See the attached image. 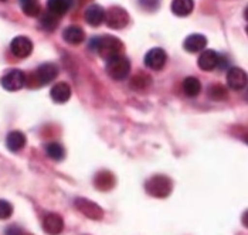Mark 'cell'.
<instances>
[{"label":"cell","instance_id":"obj_1","mask_svg":"<svg viewBox=\"0 0 248 235\" xmlns=\"http://www.w3.org/2000/svg\"><path fill=\"white\" fill-rule=\"evenodd\" d=\"M90 48L91 51H95L99 57L108 61L114 57L122 56L124 44L121 40L114 36H101V37H94L90 41Z\"/></svg>","mask_w":248,"mask_h":235},{"label":"cell","instance_id":"obj_2","mask_svg":"<svg viewBox=\"0 0 248 235\" xmlns=\"http://www.w3.org/2000/svg\"><path fill=\"white\" fill-rule=\"evenodd\" d=\"M58 75V67L56 64L46 62L41 64L34 73H31L29 77H26V85L30 88H38L43 87L51 81H54Z\"/></svg>","mask_w":248,"mask_h":235},{"label":"cell","instance_id":"obj_3","mask_svg":"<svg viewBox=\"0 0 248 235\" xmlns=\"http://www.w3.org/2000/svg\"><path fill=\"white\" fill-rule=\"evenodd\" d=\"M146 193L155 198H166L172 193V180L165 175H155L145 183Z\"/></svg>","mask_w":248,"mask_h":235},{"label":"cell","instance_id":"obj_4","mask_svg":"<svg viewBox=\"0 0 248 235\" xmlns=\"http://www.w3.org/2000/svg\"><path fill=\"white\" fill-rule=\"evenodd\" d=\"M107 73L112 79L122 81L131 73V62L124 56H118L107 61Z\"/></svg>","mask_w":248,"mask_h":235},{"label":"cell","instance_id":"obj_5","mask_svg":"<svg viewBox=\"0 0 248 235\" xmlns=\"http://www.w3.org/2000/svg\"><path fill=\"white\" fill-rule=\"evenodd\" d=\"M108 27L114 29V30H121L124 27H126V24L129 23V15L125 9L119 7V6H112L111 9H108L105 12V20H104Z\"/></svg>","mask_w":248,"mask_h":235},{"label":"cell","instance_id":"obj_6","mask_svg":"<svg viewBox=\"0 0 248 235\" xmlns=\"http://www.w3.org/2000/svg\"><path fill=\"white\" fill-rule=\"evenodd\" d=\"M74 204H76L77 210H78L79 213H82L84 216L91 218V220H96V221H98V220H102V218H104V211H102V208H101L96 203L88 200V198L78 197V198H76Z\"/></svg>","mask_w":248,"mask_h":235},{"label":"cell","instance_id":"obj_7","mask_svg":"<svg viewBox=\"0 0 248 235\" xmlns=\"http://www.w3.org/2000/svg\"><path fill=\"white\" fill-rule=\"evenodd\" d=\"M0 84L7 91H19L26 85V75L20 70H12L1 77Z\"/></svg>","mask_w":248,"mask_h":235},{"label":"cell","instance_id":"obj_8","mask_svg":"<svg viewBox=\"0 0 248 235\" xmlns=\"http://www.w3.org/2000/svg\"><path fill=\"white\" fill-rule=\"evenodd\" d=\"M168 61V54L165 53L163 48H152L146 53L145 56V65L151 70H162Z\"/></svg>","mask_w":248,"mask_h":235},{"label":"cell","instance_id":"obj_9","mask_svg":"<svg viewBox=\"0 0 248 235\" xmlns=\"http://www.w3.org/2000/svg\"><path fill=\"white\" fill-rule=\"evenodd\" d=\"M10 50L17 59H26L33 51V43L30 41V39H27L24 36H19V37L13 39L12 44H10Z\"/></svg>","mask_w":248,"mask_h":235},{"label":"cell","instance_id":"obj_10","mask_svg":"<svg viewBox=\"0 0 248 235\" xmlns=\"http://www.w3.org/2000/svg\"><path fill=\"white\" fill-rule=\"evenodd\" d=\"M227 84L231 89L234 91H241L243 88H246L247 85V74L244 70L238 68V67H232L230 68L227 73Z\"/></svg>","mask_w":248,"mask_h":235},{"label":"cell","instance_id":"obj_11","mask_svg":"<svg viewBox=\"0 0 248 235\" xmlns=\"http://www.w3.org/2000/svg\"><path fill=\"white\" fill-rule=\"evenodd\" d=\"M43 230L48 235H58L64 230V220L56 213H50L43 220Z\"/></svg>","mask_w":248,"mask_h":235},{"label":"cell","instance_id":"obj_12","mask_svg":"<svg viewBox=\"0 0 248 235\" xmlns=\"http://www.w3.org/2000/svg\"><path fill=\"white\" fill-rule=\"evenodd\" d=\"M197 64H199L200 70L211 71L220 64V56L214 50H203V53L197 59Z\"/></svg>","mask_w":248,"mask_h":235},{"label":"cell","instance_id":"obj_13","mask_svg":"<svg viewBox=\"0 0 248 235\" xmlns=\"http://www.w3.org/2000/svg\"><path fill=\"white\" fill-rule=\"evenodd\" d=\"M84 17L85 21L90 24V26H101L105 20V10L104 7H101L99 4H91L88 6V9L85 10L84 13Z\"/></svg>","mask_w":248,"mask_h":235},{"label":"cell","instance_id":"obj_14","mask_svg":"<svg viewBox=\"0 0 248 235\" xmlns=\"http://www.w3.org/2000/svg\"><path fill=\"white\" fill-rule=\"evenodd\" d=\"M207 45V39L203 34H191L185 40L183 47L187 53H199L203 51Z\"/></svg>","mask_w":248,"mask_h":235},{"label":"cell","instance_id":"obj_15","mask_svg":"<svg viewBox=\"0 0 248 235\" xmlns=\"http://www.w3.org/2000/svg\"><path fill=\"white\" fill-rule=\"evenodd\" d=\"M50 95H51L54 102L64 103V102H67L68 99L71 98V88H70V85L67 82H58L51 88Z\"/></svg>","mask_w":248,"mask_h":235},{"label":"cell","instance_id":"obj_16","mask_svg":"<svg viewBox=\"0 0 248 235\" xmlns=\"http://www.w3.org/2000/svg\"><path fill=\"white\" fill-rule=\"evenodd\" d=\"M62 39L65 40L68 44H81L85 40V33L79 26H70L62 31Z\"/></svg>","mask_w":248,"mask_h":235},{"label":"cell","instance_id":"obj_17","mask_svg":"<svg viewBox=\"0 0 248 235\" xmlns=\"http://www.w3.org/2000/svg\"><path fill=\"white\" fill-rule=\"evenodd\" d=\"M94 184H95V187L98 190L108 191V190H111L115 186L114 175L111 172H107V170L99 172V173H96L95 178H94Z\"/></svg>","mask_w":248,"mask_h":235},{"label":"cell","instance_id":"obj_18","mask_svg":"<svg viewBox=\"0 0 248 235\" xmlns=\"http://www.w3.org/2000/svg\"><path fill=\"white\" fill-rule=\"evenodd\" d=\"M6 146L12 152H19L26 146V136L20 131H13L6 137Z\"/></svg>","mask_w":248,"mask_h":235},{"label":"cell","instance_id":"obj_19","mask_svg":"<svg viewBox=\"0 0 248 235\" xmlns=\"http://www.w3.org/2000/svg\"><path fill=\"white\" fill-rule=\"evenodd\" d=\"M194 9V1L193 0H173L172 12L179 17H186L189 16Z\"/></svg>","mask_w":248,"mask_h":235},{"label":"cell","instance_id":"obj_20","mask_svg":"<svg viewBox=\"0 0 248 235\" xmlns=\"http://www.w3.org/2000/svg\"><path fill=\"white\" fill-rule=\"evenodd\" d=\"M47 7H48L50 13L61 17L71 7V0H48L47 1Z\"/></svg>","mask_w":248,"mask_h":235},{"label":"cell","instance_id":"obj_21","mask_svg":"<svg viewBox=\"0 0 248 235\" xmlns=\"http://www.w3.org/2000/svg\"><path fill=\"white\" fill-rule=\"evenodd\" d=\"M183 91L187 97H197L202 91V84L200 81L194 77H187L183 81Z\"/></svg>","mask_w":248,"mask_h":235},{"label":"cell","instance_id":"obj_22","mask_svg":"<svg viewBox=\"0 0 248 235\" xmlns=\"http://www.w3.org/2000/svg\"><path fill=\"white\" fill-rule=\"evenodd\" d=\"M207 94H209V98L213 101H224L229 97L227 88L220 84H211L207 89Z\"/></svg>","mask_w":248,"mask_h":235},{"label":"cell","instance_id":"obj_23","mask_svg":"<svg viewBox=\"0 0 248 235\" xmlns=\"http://www.w3.org/2000/svg\"><path fill=\"white\" fill-rule=\"evenodd\" d=\"M58 21H60V17H58V16L50 13V12H46V13L40 17V26H41L44 30L53 31V30L58 26Z\"/></svg>","mask_w":248,"mask_h":235},{"label":"cell","instance_id":"obj_24","mask_svg":"<svg viewBox=\"0 0 248 235\" xmlns=\"http://www.w3.org/2000/svg\"><path fill=\"white\" fill-rule=\"evenodd\" d=\"M152 82V78L146 74H138L131 79V88L135 91H143L146 89Z\"/></svg>","mask_w":248,"mask_h":235},{"label":"cell","instance_id":"obj_25","mask_svg":"<svg viewBox=\"0 0 248 235\" xmlns=\"http://www.w3.org/2000/svg\"><path fill=\"white\" fill-rule=\"evenodd\" d=\"M46 152H47V156L50 157V159H53V160H56V162L62 160L64 156H65V150H64V147H62L60 143H57V142L48 143V145H47Z\"/></svg>","mask_w":248,"mask_h":235},{"label":"cell","instance_id":"obj_26","mask_svg":"<svg viewBox=\"0 0 248 235\" xmlns=\"http://www.w3.org/2000/svg\"><path fill=\"white\" fill-rule=\"evenodd\" d=\"M21 7H23V12L29 17H37L40 12H41V6H40L37 0H30V1L21 3Z\"/></svg>","mask_w":248,"mask_h":235},{"label":"cell","instance_id":"obj_27","mask_svg":"<svg viewBox=\"0 0 248 235\" xmlns=\"http://www.w3.org/2000/svg\"><path fill=\"white\" fill-rule=\"evenodd\" d=\"M13 214V206L6 201V200H0V220H7Z\"/></svg>","mask_w":248,"mask_h":235},{"label":"cell","instance_id":"obj_28","mask_svg":"<svg viewBox=\"0 0 248 235\" xmlns=\"http://www.w3.org/2000/svg\"><path fill=\"white\" fill-rule=\"evenodd\" d=\"M6 235H31L29 234V233H24L21 228H19V227H10V228H7V231H6Z\"/></svg>","mask_w":248,"mask_h":235},{"label":"cell","instance_id":"obj_29","mask_svg":"<svg viewBox=\"0 0 248 235\" xmlns=\"http://www.w3.org/2000/svg\"><path fill=\"white\" fill-rule=\"evenodd\" d=\"M21 3H26V1H30V0H20Z\"/></svg>","mask_w":248,"mask_h":235},{"label":"cell","instance_id":"obj_30","mask_svg":"<svg viewBox=\"0 0 248 235\" xmlns=\"http://www.w3.org/2000/svg\"><path fill=\"white\" fill-rule=\"evenodd\" d=\"M0 1H4V0H0Z\"/></svg>","mask_w":248,"mask_h":235}]
</instances>
